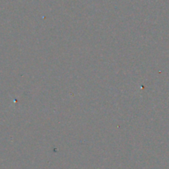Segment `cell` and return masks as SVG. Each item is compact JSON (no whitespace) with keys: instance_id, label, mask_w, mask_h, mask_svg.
Instances as JSON below:
<instances>
[]
</instances>
